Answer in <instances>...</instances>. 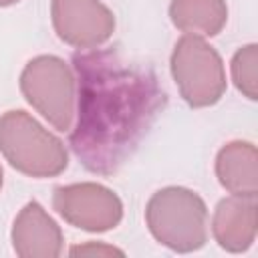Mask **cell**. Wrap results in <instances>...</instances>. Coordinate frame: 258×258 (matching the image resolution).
Returning <instances> with one entry per match:
<instances>
[{
    "instance_id": "cell-15",
    "label": "cell",
    "mask_w": 258,
    "mask_h": 258,
    "mask_svg": "<svg viewBox=\"0 0 258 258\" xmlns=\"http://www.w3.org/2000/svg\"><path fill=\"white\" fill-rule=\"evenodd\" d=\"M0 187H2V167H0Z\"/></svg>"
},
{
    "instance_id": "cell-13",
    "label": "cell",
    "mask_w": 258,
    "mask_h": 258,
    "mask_svg": "<svg viewBox=\"0 0 258 258\" xmlns=\"http://www.w3.org/2000/svg\"><path fill=\"white\" fill-rule=\"evenodd\" d=\"M71 256H113V254H117V256H125V252L123 250H119V248H115V246H109V244H103V242H87V244H81V246H73L71 248V252H69Z\"/></svg>"
},
{
    "instance_id": "cell-5",
    "label": "cell",
    "mask_w": 258,
    "mask_h": 258,
    "mask_svg": "<svg viewBox=\"0 0 258 258\" xmlns=\"http://www.w3.org/2000/svg\"><path fill=\"white\" fill-rule=\"evenodd\" d=\"M169 64L179 95L189 107H210L224 97L228 81L222 56L202 36L183 34L173 46Z\"/></svg>"
},
{
    "instance_id": "cell-11",
    "label": "cell",
    "mask_w": 258,
    "mask_h": 258,
    "mask_svg": "<svg viewBox=\"0 0 258 258\" xmlns=\"http://www.w3.org/2000/svg\"><path fill=\"white\" fill-rule=\"evenodd\" d=\"M169 18L185 34L216 36L228 22V6L226 0H171Z\"/></svg>"
},
{
    "instance_id": "cell-8",
    "label": "cell",
    "mask_w": 258,
    "mask_h": 258,
    "mask_svg": "<svg viewBox=\"0 0 258 258\" xmlns=\"http://www.w3.org/2000/svg\"><path fill=\"white\" fill-rule=\"evenodd\" d=\"M12 248L20 258H56L62 252V230L38 202H28L12 224Z\"/></svg>"
},
{
    "instance_id": "cell-4",
    "label": "cell",
    "mask_w": 258,
    "mask_h": 258,
    "mask_svg": "<svg viewBox=\"0 0 258 258\" xmlns=\"http://www.w3.org/2000/svg\"><path fill=\"white\" fill-rule=\"evenodd\" d=\"M20 91L56 131H69L75 117V73L54 54H40L28 60L20 73Z\"/></svg>"
},
{
    "instance_id": "cell-12",
    "label": "cell",
    "mask_w": 258,
    "mask_h": 258,
    "mask_svg": "<svg viewBox=\"0 0 258 258\" xmlns=\"http://www.w3.org/2000/svg\"><path fill=\"white\" fill-rule=\"evenodd\" d=\"M232 81L250 101L258 99V46L246 44L232 56Z\"/></svg>"
},
{
    "instance_id": "cell-9",
    "label": "cell",
    "mask_w": 258,
    "mask_h": 258,
    "mask_svg": "<svg viewBox=\"0 0 258 258\" xmlns=\"http://www.w3.org/2000/svg\"><path fill=\"white\" fill-rule=\"evenodd\" d=\"M256 198L228 196L212 216V234L220 248L232 254L246 252L256 240Z\"/></svg>"
},
{
    "instance_id": "cell-14",
    "label": "cell",
    "mask_w": 258,
    "mask_h": 258,
    "mask_svg": "<svg viewBox=\"0 0 258 258\" xmlns=\"http://www.w3.org/2000/svg\"><path fill=\"white\" fill-rule=\"evenodd\" d=\"M14 2H18V0H0V6H10Z\"/></svg>"
},
{
    "instance_id": "cell-10",
    "label": "cell",
    "mask_w": 258,
    "mask_h": 258,
    "mask_svg": "<svg viewBox=\"0 0 258 258\" xmlns=\"http://www.w3.org/2000/svg\"><path fill=\"white\" fill-rule=\"evenodd\" d=\"M220 185L232 196L256 198L258 194V151L250 141H230L216 155Z\"/></svg>"
},
{
    "instance_id": "cell-6",
    "label": "cell",
    "mask_w": 258,
    "mask_h": 258,
    "mask_svg": "<svg viewBox=\"0 0 258 258\" xmlns=\"http://www.w3.org/2000/svg\"><path fill=\"white\" fill-rule=\"evenodd\" d=\"M52 206L67 224L85 232H109L123 218L121 198L93 181L58 185L52 194Z\"/></svg>"
},
{
    "instance_id": "cell-2",
    "label": "cell",
    "mask_w": 258,
    "mask_h": 258,
    "mask_svg": "<svg viewBox=\"0 0 258 258\" xmlns=\"http://www.w3.org/2000/svg\"><path fill=\"white\" fill-rule=\"evenodd\" d=\"M0 153L28 177H56L69 165L64 143L22 109L0 115Z\"/></svg>"
},
{
    "instance_id": "cell-7",
    "label": "cell",
    "mask_w": 258,
    "mask_h": 258,
    "mask_svg": "<svg viewBox=\"0 0 258 258\" xmlns=\"http://www.w3.org/2000/svg\"><path fill=\"white\" fill-rule=\"evenodd\" d=\"M50 16L58 38L79 50L105 44L115 30V16L101 0H50Z\"/></svg>"
},
{
    "instance_id": "cell-3",
    "label": "cell",
    "mask_w": 258,
    "mask_h": 258,
    "mask_svg": "<svg viewBox=\"0 0 258 258\" xmlns=\"http://www.w3.org/2000/svg\"><path fill=\"white\" fill-rule=\"evenodd\" d=\"M151 236L165 248L189 254L208 240V208L191 189L169 185L155 191L145 206Z\"/></svg>"
},
{
    "instance_id": "cell-1",
    "label": "cell",
    "mask_w": 258,
    "mask_h": 258,
    "mask_svg": "<svg viewBox=\"0 0 258 258\" xmlns=\"http://www.w3.org/2000/svg\"><path fill=\"white\" fill-rule=\"evenodd\" d=\"M77 123L71 147L85 169L113 175L137 151L167 95L151 67L125 60L115 48L73 54Z\"/></svg>"
}]
</instances>
